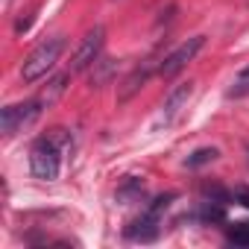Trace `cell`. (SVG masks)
<instances>
[{"label": "cell", "instance_id": "cell-1", "mask_svg": "<svg viewBox=\"0 0 249 249\" xmlns=\"http://www.w3.org/2000/svg\"><path fill=\"white\" fill-rule=\"evenodd\" d=\"M62 50H65V41H62V38H47V41H41V44L24 59V65H21V79H24V82H36V79L47 76V71H53V65L59 62Z\"/></svg>", "mask_w": 249, "mask_h": 249}, {"label": "cell", "instance_id": "cell-2", "mask_svg": "<svg viewBox=\"0 0 249 249\" xmlns=\"http://www.w3.org/2000/svg\"><path fill=\"white\" fill-rule=\"evenodd\" d=\"M30 170L36 179L41 182H53L59 179V170H62V156H59V144L53 138H41L33 153H30Z\"/></svg>", "mask_w": 249, "mask_h": 249}, {"label": "cell", "instance_id": "cell-3", "mask_svg": "<svg viewBox=\"0 0 249 249\" xmlns=\"http://www.w3.org/2000/svg\"><path fill=\"white\" fill-rule=\"evenodd\" d=\"M173 199H176V194L159 196V199L126 229V237H129V240H144V243H147V240H156V237H159V229H161V214L170 208Z\"/></svg>", "mask_w": 249, "mask_h": 249}, {"label": "cell", "instance_id": "cell-4", "mask_svg": "<svg viewBox=\"0 0 249 249\" xmlns=\"http://www.w3.org/2000/svg\"><path fill=\"white\" fill-rule=\"evenodd\" d=\"M103 44H106V30L97 24L94 30H88L79 41V47L73 50V59H71V73H82L88 68H94V62L100 59L103 53Z\"/></svg>", "mask_w": 249, "mask_h": 249}, {"label": "cell", "instance_id": "cell-5", "mask_svg": "<svg viewBox=\"0 0 249 249\" xmlns=\"http://www.w3.org/2000/svg\"><path fill=\"white\" fill-rule=\"evenodd\" d=\"M44 111V106L38 100L30 103H18V106H6L3 114H0V126H3V135L12 138L15 132H21L24 126H30L33 120H38V114Z\"/></svg>", "mask_w": 249, "mask_h": 249}, {"label": "cell", "instance_id": "cell-6", "mask_svg": "<svg viewBox=\"0 0 249 249\" xmlns=\"http://www.w3.org/2000/svg\"><path fill=\"white\" fill-rule=\"evenodd\" d=\"M202 44H205V36H194V38H188V41H182L173 53H167L164 59H161V65H159V73L164 76V79H173L182 68H188L191 62H194V56L202 50Z\"/></svg>", "mask_w": 249, "mask_h": 249}, {"label": "cell", "instance_id": "cell-7", "mask_svg": "<svg viewBox=\"0 0 249 249\" xmlns=\"http://www.w3.org/2000/svg\"><path fill=\"white\" fill-rule=\"evenodd\" d=\"M191 94H194V82L176 85V88L167 94V100H164V106H161V111H159V117H156V126H173V123L182 117V111L188 108Z\"/></svg>", "mask_w": 249, "mask_h": 249}, {"label": "cell", "instance_id": "cell-8", "mask_svg": "<svg viewBox=\"0 0 249 249\" xmlns=\"http://www.w3.org/2000/svg\"><path fill=\"white\" fill-rule=\"evenodd\" d=\"M156 71V59H147L144 65H138L126 79H123V85H120V91H117V103H126V100H132L144 85H147V79H150V73Z\"/></svg>", "mask_w": 249, "mask_h": 249}, {"label": "cell", "instance_id": "cell-9", "mask_svg": "<svg viewBox=\"0 0 249 249\" xmlns=\"http://www.w3.org/2000/svg\"><path fill=\"white\" fill-rule=\"evenodd\" d=\"M65 82H68V73H62V76H56V79H50V82H47V88H44L36 100H38L44 108H47V106H53V103L59 100V94L65 91Z\"/></svg>", "mask_w": 249, "mask_h": 249}, {"label": "cell", "instance_id": "cell-10", "mask_svg": "<svg viewBox=\"0 0 249 249\" xmlns=\"http://www.w3.org/2000/svg\"><path fill=\"white\" fill-rule=\"evenodd\" d=\"M141 196H144V182L135 179V176H129L126 182L117 188V199H120V202H135V199H141Z\"/></svg>", "mask_w": 249, "mask_h": 249}, {"label": "cell", "instance_id": "cell-11", "mask_svg": "<svg viewBox=\"0 0 249 249\" xmlns=\"http://www.w3.org/2000/svg\"><path fill=\"white\" fill-rule=\"evenodd\" d=\"M94 68H97V73H91V85H94V88H100V85H106V82L111 79V73H114V62L100 56V59L94 62Z\"/></svg>", "mask_w": 249, "mask_h": 249}, {"label": "cell", "instance_id": "cell-12", "mask_svg": "<svg viewBox=\"0 0 249 249\" xmlns=\"http://www.w3.org/2000/svg\"><path fill=\"white\" fill-rule=\"evenodd\" d=\"M231 100H240V97H246L249 94V68H243L234 79H231V85H229V91H226Z\"/></svg>", "mask_w": 249, "mask_h": 249}, {"label": "cell", "instance_id": "cell-13", "mask_svg": "<svg viewBox=\"0 0 249 249\" xmlns=\"http://www.w3.org/2000/svg\"><path fill=\"white\" fill-rule=\"evenodd\" d=\"M217 156H220V153H217L214 147H202V150H196L194 156H188V159H185V164H188V167H202V164L214 161Z\"/></svg>", "mask_w": 249, "mask_h": 249}, {"label": "cell", "instance_id": "cell-14", "mask_svg": "<svg viewBox=\"0 0 249 249\" xmlns=\"http://www.w3.org/2000/svg\"><path fill=\"white\" fill-rule=\"evenodd\" d=\"M229 240L234 246H249V223H234L229 229Z\"/></svg>", "mask_w": 249, "mask_h": 249}]
</instances>
